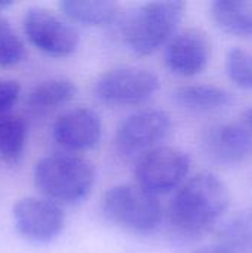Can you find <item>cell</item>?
Masks as SVG:
<instances>
[{
  "label": "cell",
  "instance_id": "obj_1",
  "mask_svg": "<svg viewBox=\"0 0 252 253\" xmlns=\"http://www.w3.org/2000/svg\"><path fill=\"white\" fill-rule=\"evenodd\" d=\"M230 194L224 182L208 172L196 173L177 190L169 208L171 225L183 234L209 230L229 209Z\"/></svg>",
  "mask_w": 252,
  "mask_h": 253
},
{
  "label": "cell",
  "instance_id": "obj_2",
  "mask_svg": "<svg viewBox=\"0 0 252 253\" xmlns=\"http://www.w3.org/2000/svg\"><path fill=\"white\" fill-rule=\"evenodd\" d=\"M95 179L97 172L92 162L67 151L42 157L33 172L37 191L58 205H74L86 199Z\"/></svg>",
  "mask_w": 252,
  "mask_h": 253
},
{
  "label": "cell",
  "instance_id": "obj_3",
  "mask_svg": "<svg viewBox=\"0 0 252 253\" xmlns=\"http://www.w3.org/2000/svg\"><path fill=\"white\" fill-rule=\"evenodd\" d=\"M186 9V1H147L141 4L125 21V44L140 56L154 53L172 40Z\"/></svg>",
  "mask_w": 252,
  "mask_h": 253
},
{
  "label": "cell",
  "instance_id": "obj_4",
  "mask_svg": "<svg viewBox=\"0 0 252 253\" xmlns=\"http://www.w3.org/2000/svg\"><path fill=\"white\" fill-rule=\"evenodd\" d=\"M101 211L111 224L138 234L154 231L162 221L163 211L157 196L138 184L114 185L105 191Z\"/></svg>",
  "mask_w": 252,
  "mask_h": 253
},
{
  "label": "cell",
  "instance_id": "obj_5",
  "mask_svg": "<svg viewBox=\"0 0 252 253\" xmlns=\"http://www.w3.org/2000/svg\"><path fill=\"white\" fill-rule=\"evenodd\" d=\"M172 130L168 113L157 108H144L128 116L114 135L116 153L126 160L141 159L147 153L162 147Z\"/></svg>",
  "mask_w": 252,
  "mask_h": 253
},
{
  "label": "cell",
  "instance_id": "obj_6",
  "mask_svg": "<svg viewBox=\"0 0 252 253\" xmlns=\"http://www.w3.org/2000/svg\"><path fill=\"white\" fill-rule=\"evenodd\" d=\"M160 87L159 77L135 65L114 67L94 83V95L107 105H137L150 99Z\"/></svg>",
  "mask_w": 252,
  "mask_h": 253
},
{
  "label": "cell",
  "instance_id": "obj_7",
  "mask_svg": "<svg viewBox=\"0 0 252 253\" xmlns=\"http://www.w3.org/2000/svg\"><path fill=\"white\" fill-rule=\"evenodd\" d=\"M24 34L28 42L45 55L65 58L73 55L80 43L77 30L45 7H30L22 18Z\"/></svg>",
  "mask_w": 252,
  "mask_h": 253
},
{
  "label": "cell",
  "instance_id": "obj_8",
  "mask_svg": "<svg viewBox=\"0 0 252 253\" xmlns=\"http://www.w3.org/2000/svg\"><path fill=\"white\" fill-rule=\"evenodd\" d=\"M189 170L190 159L184 151L162 145L137 160L135 178L141 188L154 196H162L180 188Z\"/></svg>",
  "mask_w": 252,
  "mask_h": 253
},
{
  "label": "cell",
  "instance_id": "obj_9",
  "mask_svg": "<svg viewBox=\"0 0 252 253\" xmlns=\"http://www.w3.org/2000/svg\"><path fill=\"white\" fill-rule=\"evenodd\" d=\"M18 234L33 243H48L56 239L65 225L62 208L45 197H24L12 208Z\"/></svg>",
  "mask_w": 252,
  "mask_h": 253
},
{
  "label": "cell",
  "instance_id": "obj_10",
  "mask_svg": "<svg viewBox=\"0 0 252 253\" xmlns=\"http://www.w3.org/2000/svg\"><path fill=\"white\" fill-rule=\"evenodd\" d=\"M102 136L100 116L88 107H76L62 113L52 126V138L67 153L94 150Z\"/></svg>",
  "mask_w": 252,
  "mask_h": 253
},
{
  "label": "cell",
  "instance_id": "obj_11",
  "mask_svg": "<svg viewBox=\"0 0 252 253\" xmlns=\"http://www.w3.org/2000/svg\"><path fill=\"white\" fill-rule=\"evenodd\" d=\"M212 53L209 36L201 28H186L168 43L165 64L178 77H193L205 71Z\"/></svg>",
  "mask_w": 252,
  "mask_h": 253
},
{
  "label": "cell",
  "instance_id": "obj_12",
  "mask_svg": "<svg viewBox=\"0 0 252 253\" xmlns=\"http://www.w3.org/2000/svg\"><path fill=\"white\" fill-rule=\"evenodd\" d=\"M201 144L214 160L236 165L252 156V130L244 123H217L203 129Z\"/></svg>",
  "mask_w": 252,
  "mask_h": 253
},
{
  "label": "cell",
  "instance_id": "obj_13",
  "mask_svg": "<svg viewBox=\"0 0 252 253\" xmlns=\"http://www.w3.org/2000/svg\"><path fill=\"white\" fill-rule=\"evenodd\" d=\"M232 99L233 98L230 92L209 83L184 84L174 92V101L177 105L193 113H209L221 110L230 105Z\"/></svg>",
  "mask_w": 252,
  "mask_h": 253
},
{
  "label": "cell",
  "instance_id": "obj_14",
  "mask_svg": "<svg viewBox=\"0 0 252 253\" xmlns=\"http://www.w3.org/2000/svg\"><path fill=\"white\" fill-rule=\"evenodd\" d=\"M59 9L71 22L85 27H105L117 18L120 4L113 0H62Z\"/></svg>",
  "mask_w": 252,
  "mask_h": 253
},
{
  "label": "cell",
  "instance_id": "obj_15",
  "mask_svg": "<svg viewBox=\"0 0 252 253\" xmlns=\"http://www.w3.org/2000/svg\"><path fill=\"white\" fill-rule=\"evenodd\" d=\"M211 18L224 33L252 39V0H218L211 4Z\"/></svg>",
  "mask_w": 252,
  "mask_h": 253
},
{
  "label": "cell",
  "instance_id": "obj_16",
  "mask_svg": "<svg viewBox=\"0 0 252 253\" xmlns=\"http://www.w3.org/2000/svg\"><path fill=\"white\" fill-rule=\"evenodd\" d=\"M76 92V84L70 79L53 77L36 84L28 93L27 104L36 113H48L68 104Z\"/></svg>",
  "mask_w": 252,
  "mask_h": 253
},
{
  "label": "cell",
  "instance_id": "obj_17",
  "mask_svg": "<svg viewBox=\"0 0 252 253\" xmlns=\"http://www.w3.org/2000/svg\"><path fill=\"white\" fill-rule=\"evenodd\" d=\"M28 126L24 119L12 114L0 117V162L16 165L24 154Z\"/></svg>",
  "mask_w": 252,
  "mask_h": 253
},
{
  "label": "cell",
  "instance_id": "obj_18",
  "mask_svg": "<svg viewBox=\"0 0 252 253\" xmlns=\"http://www.w3.org/2000/svg\"><path fill=\"white\" fill-rule=\"evenodd\" d=\"M218 245L232 253H252V206L238 212L226 224Z\"/></svg>",
  "mask_w": 252,
  "mask_h": 253
},
{
  "label": "cell",
  "instance_id": "obj_19",
  "mask_svg": "<svg viewBox=\"0 0 252 253\" xmlns=\"http://www.w3.org/2000/svg\"><path fill=\"white\" fill-rule=\"evenodd\" d=\"M27 56L24 42L10 25V22L0 16V67L9 68L21 64Z\"/></svg>",
  "mask_w": 252,
  "mask_h": 253
},
{
  "label": "cell",
  "instance_id": "obj_20",
  "mask_svg": "<svg viewBox=\"0 0 252 253\" xmlns=\"http://www.w3.org/2000/svg\"><path fill=\"white\" fill-rule=\"evenodd\" d=\"M226 73L241 89L252 90V52L235 47L226 56Z\"/></svg>",
  "mask_w": 252,
  "mask_h": 253
},
{
  "label": "cell",
  "instance_id": "obj_21",
  "mask_svg": "<svg viewBox=\"0 0 252 253\" xmlns=\"http://www.w3.org/2000/svg\"><path fill=\"white\" fill-rule=\"evenodd\" d=\"M21 93V84L13 79H0V117L9 114Z\"/></svg>",
  "mask_w": 252,
  "mask_h": 253
},
{
  "label": "cell",
  "instance_id": "obj_22",
  "mask_svg": "<svg viewBox=\"0 0 252 253\" xmlns=\"http://www.w3.org/2000/svg\"><path fill=\"white\" fill-rule=\"evenodd\" d=\"M193 253H232L230 251H227L224 246L221 245H206V246H202V248H198Z\"/></svg>",
  "mask_w": 252,
  "mask_h": 253
},
{
  "label": "cell",
  "instance_id": "obj_23",
  "mask_svg": "<svg viewBox=\"0 0 252 253\" xmlns=\"http://www.w3.org/2000/svg\"><path fill=\"white\" fill-rule=\"evenodd\" d=\"M242 123H244L248 129H251L252 130V107L244 111V114H242Z\"/></svg>",
  "mask_w": 252,
  "mask_h": 253
},
{
  "label": "cell",
  "instance_id": "obj_24",
  "mask_svg": "<svg viewBox=\"0 0 252 253\" xmlns=\"http://www.w3.org/2000/svg\"><path fill=\"white\" fill-rule=\"evenodd\" d=\"M12 4H13L12 1H0V10L6 9V7H9V6H12Z\"/></svg>",
  "mask_w": 252,
  "mask_h": 253
}]
</instances>
